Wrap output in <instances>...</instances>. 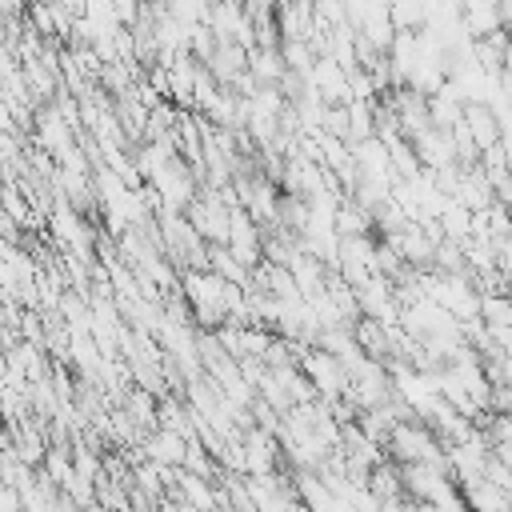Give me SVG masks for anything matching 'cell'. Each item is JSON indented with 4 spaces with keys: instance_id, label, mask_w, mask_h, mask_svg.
Listing matches in <instances>:
<instances>
[{
    "instance_id": "obj_5",
    "label": "cell",
    "mask_w": 512,
    "mask_h": 512,
    "mask_svg": "<svg viewBox=\"0 0 512 512\" xmlns=\"http://www.w3.org/2000/svg\"><path fill=\"white\" fill-rule=\"evenodd\" d=\"M380 504H388V500H400L404 492H400V468H396V460H380V464H372L368 468V484H364Z\"/></svg>"
},
{
    "instance_id": "obj_1",
    "label": "cell",
    "mask_w": 512,
    "mask_h": 512,
    "mask_svg": "<svg viewBox=\"0 0 512 512\" xmlns=\"http://www.w3.org/2000/svg\"><path fill=\"white\" fill-rule=\"evenodd\" d=\"M384 452H388V460H396V464L444 460V444L432 436V428H428L420 416H412V420H396V424L388 428Z\"/></svg>"
},
{
    "instance_id": "obj_8",
    "label": "cell",
    "mask_w": 512,
    "mask_h": 512,
    "mask_svg": "<svg viewBox=\"0 0 512 512\" xmlns=\"http://www.w3.org/2000/svg\"><path fill=\"white\" fill-rule=\"evenodd\" d=\"M8 448H12V428H8L4 420H0V456H4Z\"/></svg>"
},
{
    "instance_id": "obj_2",
    "label": "cell",
    "mask_w": 512,
    "mask_h": 512,
    "mask_svg": "<svg viewBox=\"0 0 512 512\" xmlns=\"http://www.w3.org/2000/svg\"><path fill=\"white\" fill-rule=\"evenodd\" d=\"M240 456H244V476H264L280 468V440L252 424L240 432Z\"/></svg>"
},
{
    "instance_id": "obj_6",
    "label": "cell",
    "mask_w": 512,
    "mask_h": 512,
    "mask_svg": "<svg viewBox=\"0 0 512 512\" xmlns=\"http://www.w3.org/2000/svg\"><path fill=\"white\" fill-rule=\"evenodd\" d=\"M248 76L256 84H276L284 76V60H280V48H248Z\"/></svg>"
},
{
    "instance_id": "obj_4",
    "label": "cell",
    "mask_w": 512,
    "mask_h": 512,
    "mask_svg": "<svg viewBox=\"0 0 512 512\" xmlns=\"http://www.w3.org/2000/svg\"><path fill=\"white\" fill-rule=\"evenodd\" d=\"M460 496H464L468 512H508V492L488 484L484 476L472 480V484H460Z\"/></svg>"
},
{
    "instance_id": "obj_9",
    "label": "cell",
    "mask_w": 512,
    "mask_h": 512,
    "mask_svg": "<svg viewBox=\"0 0 512 512\" xmlns=\"http://www.w3.org/2000/svg\"><path fill=\"white\" fill-rule=\"evenodd\" d=\"M288 512H312V508H308V504H300V500H296V504H292V508H288Z\"/></svg>"
},
{
    "instance_id": "obj_7",
    "label": "cell",
    "mask_w": 512,
    "mask_h": 512,
    "mask_svg": "<svg viewBox=\"0 0 512 512\" xmlns=\"http://www.w3.org/2000/svg\"><path fill=\"white\" fill-rule=\"evenodd\" d=\"M204 268L216 272L220 280H232V284H248V268L236 264V256L224 248V244H208L204 248Z\"/></svg>"
},
{
    "instance_id": "obj_3",
    "label": "cell",
    "mask_w": 512,
    "mask_h": 512,
    "mask_svg": "<svg viewBox=\"0 0 512 512\" xmlns=\"http://www.w3.org/2000/svg\"><path fill=\"white\" fill-rule=\"evenodd\" d=\"M184 436H176V432H168V428H152V432H144L140 436V456L144 460H152V464H168V468H180V460H184Z\"/></svg>"
}]
</instances>
